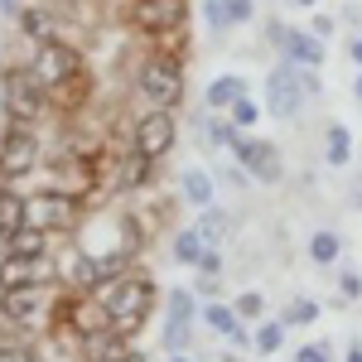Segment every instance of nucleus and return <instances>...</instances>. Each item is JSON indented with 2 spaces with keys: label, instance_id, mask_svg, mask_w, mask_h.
Returning a JSON list of instances; mask_svg holds the SVG:
<instances>
[{
  "label": "nucleus",
  "instance_id": "f257e3e1",
  "mask_svg": "<svg viewBox=\"0 0 362 362\" xmlns=\"http://www.w3.org/2000/svg\"><path fill=\"white\" fill-rule=\"evenodd\" d=\"M34 78L49 87V102L58 107H78L87 97V68H83V54L68 49L63 39H49V44H34V58H29Z\"/></svg>",
  "mask_w": 362,
  "mask_h": 362
},
{
  "label": "nucleus",
  "instance_id": "f03ea898",
  "mask_svg": "<svg viewBox=\"0 0 362 362\" xmlns=\"http://www.w3.org/2000/svg\"><path fill=\"white\" fill-rule=\"evenodd\" d=\"M107 309H112V329H121V334L131 338L140 334V324L150 319V309H155V280L150 276H121L107 285Z\"/></svg>",
  "mask_w": 362,
  "mask_h": 362
},
{
  "label": "nucleus",
  "instance_id": "7ed1b4c3",
  "mask_svg": "<svg viewBox=\"0 0 362 362\" xmlns=\"http://www.w3.org/2000/svg\"><path fill=\"white\" fill-rule=\"evenodd\" d=\"M0 107L10 121H25L34 126L44 107H49V87L34 78V68H5V78H0Z\"/></svg>",
  "mask_w": 362,
  "mask_h": 362
},
{
  "label": "nucleus",
  "instance_id": "20e7f679",
  "mask_svg": "<svg viewBox=\"0 0 362 362\" xmlns=\"http://www.w3.org/2000/svg\"><path fill=\"white\" fill-rule=\"evenodd\" d=\"M140 97L150 102V107H165V112H174L179 102H184V68H179V58L169 54H150L145 58V68H140Z\"/></svg>",
  "mask_w": 362,
  "mask_h": 362
},
{
  "label": "nucleus",
  "instance_id": "39448f33",
  "mask_svg": "<svg viewBox=\"0 0 362 362\" xmlns=\"http://www.w3.org/2000/svg\"><path fill=\"white\" fill-rule=\"evenodd\" d=\"M39 165V136L29 131L25 121H10V131L0 136V189L29 179Z\"/></svg>",
  "mask_w": 362,
  "mask_h": 362
},
{
  "label": "nucleus",
  "instance_id": "423d86ee",
  "mask_svg": "<svg viewBox=\"0 0 362 362\" xmlns=\"http://www.w3.org/2000/svg\"><path fill=\"white\" fill-rule=\"evenodd\" d=\"M305 97H309V83H305V73H300V63H276L271 68V78H266V112L271 116H295L300 107H305Z\"/></svg>",
  "mask_w": 362,
  "mask_h": 362
},
{
  "label": "nucleus",
  "instance_id": "0eeeda50",
  "mask_svg": "<svg viewBox=\"0 0 362 362\" xmlns=\"http://www.w3.org/2000/svg\"><path fill=\"white\" fill-rule=\"evenodd\" d=\"M189 20V0H131V25L150 39H169Z\"/></svg>",
  "mask_w": 362,
  "mask_h": 362
},
{
  "label": "nucleus",
  "instance_id": "6e6552de",
  "mask_svg": "<svg viewBox=\"0 0 362 362\" xmlns=\"http://www.w3.org/2000/svg\"><path fill=\"white\" fill-rule=\"evenodd\" d=\"M174 140H179V121H174V112H165V107H150V112L140 116L136 136H131V145H136L145 160H165L169 150H174Z\"/></svg>",
  "mask_w": 362,
  "mask_h": 362
},
{
  "label": "nucleus",
  "instance_id": "1a4fd4ad",
  "mask_svg": "<svg viewBox=\"0 0 362 362\" xmlns=\"http://www.w3.org/2000/svg\"><path fill=\"white\" fill-rule=\"evenodd\" d=\"M78 198L63 194V189H44V194L29 198V227H44V232H68L78 223Z\"/></svg>",
  "mask_w": 362,
  "mask_h": 362
},
{
  "label": "nucleus",
  "instance_id": "9d476101",
  "mask_svg": "<svg viewBox=\"0 0 362 362\" xmlns=\"http://www.w3.org/2000/svg\"><path fill=\"white\" fill-rule=\"evenodd\" d=\"M232 155H237V165L247 169L256 184H276L280 179V150L271 140H256V136H237L232 145Z\"/></svg>",
  "mask_w": 362,
  "mask_h": 362
},
{
  "label": "nucleus",
  "instance_id": "9b49d317",
  "mask_svg": "<svg viewBox=\"0 0 362 362\" xmlns=\"http://www.w3.org/2000/svg\"><path fill=\"white\" fill-rule=\"evenodd\" d=\"M49 276H54L49 251H44V256H20V251H5V256H0V290H15V285H49Z\"/></svg>",
  "mask_w": 362,
  "mask_h": 362
},
{
  "label": "nucleus",
  "instance_id": "f8f14e48",
  "mask_svg": "<svg viewBox=\"0 0 362 362\" xmlns=\"http://www.w3.org/2000/svg\"><path fill=\"white\" fill-rule=\"evenodd\" d=\"M271 44H276L290 63H300V68H319V63H324V39H319L314 29L276 25V29H271Z\"/></svg>",
  "mask_w": 362,
  "mask_h": 362
},
{
  "label": "nucleus",
  "instance_id": "ddd939ff",
  "mask_svg": "<svg viewBox=\"0 0 362 362\" xmlns=\"http://www.w3.org/2000/svg\"><path fill=\"white\" fill-rule=\"evenodd\" d=\"M39 305H44V285H15V290H0V319H5V324H25Z\"/></svg>",
  "mask_w": 362,
  "mask_h": 362
},
{
  "label": "nucleus",
  "instance_id": "4468645a",
  "mask_svg": "<svg viewBox=\"0 0 362 362\" xmlns=\"http://www.w3.org/2000/svg\"><path fill=\"white\" fill-rule=\"evenodd\" d=\"M25 227H29V198L0 189V242H15Z\"/></svg>",
  "mask_w": 362,
  "mask_h": 362
},
{
  "label": "nucleus",
  "instance_id": "2eb2a0df",
  "mask_svg": "<svg viewBox=\"0 0 362 362\" xmlns=\"http://www.w3.org/2000/svg\"><path fill=\"white\" fill-rule=\"evenodd\" d=\"M68 285L78 290V295H97L107 276H102V256H73V266H68Z\"/></svg>",
  "mask_w": 362,
  "mask_h": 362
},
{
  "label": "nucleus",
  "instance_id": "dca6fc26",
  "mask_svg": "<svg viewBox=\"0 0 362 362\" xmlns=\"http://www.w3.org/2000/svg\"><path fill=\"white\" fill-rule=\"evenodd\" d=\"M83 358L87 362H116V358H126V334H121V329H102V334L83 338Z\"/></svg>",
  "mask_w": 362,
  "mask_h": 362
},
{
  "label": "nucleus",
  "instance_id": "f3484780",
  "mask_svg": "<svg viewBox=\"0 0 362 362\" xmlns=\"http://www.w3.org/2000/svg\"><path fill=\"white\" fill-rule=\"evenodd\" d=\"M324 160H329V165L334 169H348L353 165V136H348V126H329V131H324Z\"/></svg>",
  "mask_w": 362,
  "mask_h": 362
},
{
  "label": "nucleus",
  "instance_id": "a211bd4d",
  "mask_svg": "<svg viewBox=\"0 0 362 362\" xmlns=\"http://www.w3.org/2000/svg\"><path fill=\"white\" fill-rule=\"evenodd\" d=\"M198 232H203L213 247H223L227 237H232V218H227L223 208H198Z\"/></svg>",
  "mask_w": 362,
  "mask_h": 362
},
{
  "label": "nucleus",
  "instance_id": "6ab92c4d",
  "mask_svg": "<svg viewBox=\"0 0 362 362\" xmlns=\"http://www.w3.org/2000/svg\"><path fill=\"white\" fill-rule=\"evenodd\" d=\"M150 165H155V160H145L136 145H131V155L121 160V169H116V184H121V189H140V184L150 179Z\"/></svg>",
  "mask_w": 362,
  "mask_h": 362
},
{
  "label": "nucleus",
  "instance_id": "aec40b11",
  "mask_svg": "<svg viewBox=\"0 0 362 362\" xmlns=\"http://www.w3.org/2000/svg\"><path fill=\"white\" fill-rule=\"evenodd\" d=\"M184 198L194 208H213V174L208 169H184Z\"/></svg>",
  "mask_w": 362,
  "mask_h": 362
},
{
  "label": "nucleus",
  "instance_id": "412c9836",
  "mask_svg": "<svg viewBox=\"0 0 362 362\" xmlns=\"http://www.w3.org/2000/svg\"><path fill=\"white\" fill-rule=\"evenodd\" d=\"M208 247H213V242H208L198 227H189V232H179V237H174V256H179L184 266H198V261L208 256Z\"/></svg>",
  "mask_w": 362,
  "mask_h": 362
},
{
  "label": "nucleus",
  "instance_id": "4be33fe9",
  "mask_svg": "<svg viewBox=\"0 0 362 362\" xmlns=\"http://www.w3.org/2000/svg\"><path fill=\"white\" fill-rule=\"evenodd\" d=\"M203 324L213 329V334H223V338H232L242 324H237V309H227V305H218V300H208L203 305Z\"/></svg>",
  "mask_w": 362,
  "mask_h": 362
},
{
  "label": "nucleus",
  "instance_id": "5701e85b",
  "mask_svg": "<svg viewBox=\"0 0 362 362\" xmlns=\"http://www.w3.org/2000/svg\"><path fill=\"white\" fill-rule=\"evenodd\" d=\"M338 251H343V242H338V232H329V227L309 237V261H314V266H329V261H338Z\"/></svg>",
  "mask_w": 362,
  "mask_h": 362
},
{
  "label": "nucleus",
  "instance_id": "b1692460",
  "mask_svg": "<svg viewBox=\"0 0 362 362\" xmlns=\"http://www.w3.org/2000/svg\"><path fill=\"white\" fill-rule=\"evenodd\" d=\"M242 92H247V87H242V78L223 73V78H213V83H208V107H232Z\"/></svg>",
  "mask_w": 362,
  "mask_h": 362
},
{
  "label": "nucleus",
  "instance_id": "393cba45",
  "mask_svg": "<svg viewBox=\"0 0 362 362\" xmlns=\"http://www.w3.org/2000/svg\"><path fill=\"white\" fill-rule=\"evenodd\" d=\"M20 29H25L34 44H49V39H54V20H49L44 10H34V5H29V10H20Z\"/></svg>",
  "mask_w": 362,
  "mask_h": 362
},
{
  "label": "nucleus",
  "instance_id": "a878e982",
  "mask_svg": "<svg viewBox=\"0 0 362 362\" xmlns=\"http://www.w3.org/2000/svg\"><path fill=\"white\" fill-rule=\"evenodd\" d=\"M285 329H290L285 319H280V324H261V329H256V338H251V348H256L261 358H271V353H280V343H285Z\"/></svg>",
  "mask_w": 362,
  "mask_h": 362
},
{
  "label": "nucleus",
  "instance_id": "bb28decb",
  "mask_svg": "<svg viewBox=\"0 0 362 362\" xmlns=\"http://www.w3.org/2000/svg\"><path fill=\"white\" fill-rule=\"evenodd\" d=\"M189 338H194V319H169L165 334H160V343H165V353H184Z\"/></svg>",
  "mask_w": 362,
  "mask_h": 362
},
{
  "label": "nucleus",
  "instance_id": "cd10ccee",
  "mask_svg": "<svg viewBox=\"0 0 362 362\" xmlns=\"http://www.w3.org/2000/svg\"><path fill=\"white\" fill-rule=\"evenodd\" d=\"M5 247L20 251V256H44V251H49V232H44V227H25V232H20L15 242H5Z\"/></svg>",
  "mask_w": 362,
  "mask_h": 362
},
{
  "label": "nucleus",
  "instance_id": "c85d7f7f",
  "mask_svg": "<svg viewBox=\"0 0 362 362\" xmlns=\"http://www.w3.org/2000/svg\"><path fill=\"white\" fill-rule=\"evenodd\" d=\"M203 140H208L213 150H232V145H237V126H232V121H203Z\"/></svg>",
  "mask_w": 362,
  "mask_h": 362
},
{
  "label": "nucleus",
  "instance_id": "c756f323",
  "mask_svg": "<svg viewBox=\"0 0 362 362\" xmlns=\"http://www.w3.org/2000/svg\"><path fill=\"white\" fill-rule=\"evenodd\" d=\"M314 319H319V300H305V295L290 300V309H285V324H290V329H305Z\"/></svg>",
  "mask_w": 362,
  "mask_h": 362
},
{
  "label": "nucleus",
  "instance_id": "7c9ffc66",
  "mask_svg": "<svg viewBox=\"0 0 362 362\" xmlns=\"http://www.w3.org/2000/svg\"><path fill=\"white\" fill-rule=\"evenodd\" d=\"M227 112H232V126H237V131H251V126H256V121H261V107H256V102H251L247 92H242V97H237V102H232V107H227Z\"/></svg>",
  "mask_w": 362,
  "mask_h": 362
},
{
  "label": "nucleus",
  "instance_id": "2f4dec72",
  "mask_svg": "<svg viewBox=\"0 0 362 362\" xmlns=\"http://www.w3.org/2000/svg\"><path fill=\"white\" fill-rule=\"evenodd\" d=\"M165 305H169V319H194V295H189L184 285H174V290H169Z\"/></svg>",
  "mask_w": 362,
  "mask_h": 362
},
{
  "label": "nucleus",
  "instance_id": "473e14b6",
  "mask_svg": "<svg viewBox=\"0 0 362 362\" xmlns=\"http://www.w3.org/2000/svg\"><path fill=\"white\" fill-rule=\"evenodd\" d=\"M237 319H261V314H266V295H261V290H247V295H237Z\"/></svg>",
  "mask_w": 362,
  "mask_h": 362
},
{
  "label": "nucleus",
  "instance_id": "72a5a7b5",
  "mask_svg": "<svg viewBox=\"0 0 362 362\" xmlns=\"http://www.w3.org/2000/svg\"><path fill=\"white\" fill-rule=\"evenodd\" d=\"M203 20H208V29H213V34H223V29L232 25V15H227L223 0H208V5H203Z\"/></svg>",
  "mask_w": 362,
  "mask_h": 362
},
{
  "label": "nucleus",
  "instance_id": "f704fd0d",
  "mask_svg": "<svg viewBox=\"0 0 362 362\" xmlns=\"http://www.w3.org/2000/svg\"><path fill=\"white\" fill-rule=\"evenodd\" d=\"M338 295H343V300H362V276L358 271H343V276H338Z\"/></svg>",
  "mask_w": 362,
  "mask_h": 362
},
{
  "label": "nucleus",
  "instance_id": "c9c22d12",
  "mask_svg": "<svg viewBox=\"0 0 362 362\" xmlns=\"http://www.w3.org/2000/svg\"><path fill=\"white\" fill-rule=\"evenodd\" d=\"M295 362H334V358H329V343H305L295 353Z\"/></svg>",
  "mask_w": 362,
  "mask_h": 362
},
{
  "label": "nucleus",
  "instance_id": "e433bc0d",
  "mask_svg": "<svg viewBox=\"0 0 362 362\" xmlns=\"http://www.w3.org/2000/svg\"><path fill=\"white\" fill-rule=\"evenodd\" d=\"M0 362H34V353L25 343H0Z\"/></svg>",
  "mask_w": 362,
  "mask_h": 362
},
{
  "label": "nucleus",
  "instance_id": "4c0bfd02",
  "mask_svg": "<svg viewBox=\"0 0 362 362\" xmlns=\"http://www.w3.org/2000/svg\"><path fill=\"white\" fill-rule=\"evenodd\" d=\"M227 15H232V25H247L251 20V0H223Z\"/></svg>",
  "mask_w": 362,
  "mask_h": 362
},
{
  "label": "nucleus",
  "instance_id": "58836bf2",
  "mask_svg": "<svg viewBox=\"0 0 362 362\" xmlns=\"http://www.w3.org/2000/svg\"><path fill=\"white\" fill-rule=\"evenodd\" d=\"M198 271H203V276H218V271H223V256H218V247H208V256L198 261Z\"/></svg>",
  "mask_w": 362,
  "mask_h": 362
},
{
  "label": "nucleus",
  "instance_id": "ea45409f",
  "mask_svg": "<svg viewBox=\"0 0 362 362\" xmlns=\"http://www.w3.org/2000/svg\"><path fill=\"white\" fill-rule=\"evenodd\" d=\"M198 295H203V300H218V295H223V280H218V276H203V280H198Z\"/></svg>",
  "mask_w": 362,
  "mask_h": 362
},
{
  "label": "nucleus",
  "instance_id": "a19ab883",
  "mask_svg": "<svg viewBox=\"0 0 362 362\" xmlns=\"http://www.w3.org/2000/svg\"><path fill=\"white\" fill-rule=\"evenodd\" d=\"M314 34H319V39H324V34H334V20H329V15H319V20H314Z\"/></svg>",
  "mask_w": 362,
  "mask_h": 362
},
{
  "label": "nucleus",
  "instance_id": "79ce46f5",
  "mask_svg": "<svg viewBox=\"0 0 362 362\" xmlns=\"http://www.w3.org/2000/svg\"><path fill=\"white\" fill-rule=\"evenodd\" d=\"M348 54H353V63H358V68H362V34H358V39H353V44H348Z\"/></svg>",
  "mask_w": 362,
  "mask_h": 362
},
{
  "label": "nucleus",
  "instance_id": "37998d69",
  "mask_svg": "<svg viewBox=\"0 0 362 362\" xmlns=\"http://www.w3.org/2000/svg\"><path fill=\"white\" fill-rule=\"evenodd\" d=\"M0 15H20V5L15 0H0Z\"/></svg>",
  "mask_w": 362,
  "mask_h": 362
},
{
  "label": "nucleus",
  "instance_id": "c03bdc74",
  "mask_svg": "<svg viewBox=\"0 0 362 362\" xmlns=\"http://www.w3.org/2000/svg\"><path fill=\"white\" fill-rule=\"evenodd\" d=\"M343 362H362V343H353V348H348V358Z\"/></svg>",
  "mask_w": 362,
  "mask_h": 362
},
{
  "label": "nucleus",
  "instance_id": "a18cd8bd",
  "mask_svg": "<svg viewBox=\"0 0 362 362\" xmlns=\"http://www.w3.org/2000/svg\"><path fill=\"white\" fill-rule=\"evenodd\" d=\"M290 5H295V10H314L319 0H290Z\"/></svg>",
  "mask_w": 362,
  "mask_h": 362
},
{
  "label": "nucleus",
  "instance_id": "49530a36",
  "mask_svg": "<svg viewBox=\"0 0 362 362\" xmlns=\"http://www.w3.org/2000/svg\"><path fill=\"white\" fill-rule=\"evenodd\" d=\"M169 362H194V358L189 353H169Z\"/></svg>",
  "mask_w": 362,
  "mask_h": 362
},
{
  "label": "nucleus",
  "instance_id": "de8ad7c7",
  "mask_svg": "<svg viewBox=\"0 0 362 362\" xmlns=\"http://www.w3.org/2000/svg\"><path fill=\"white\" fill-rule=\"evenodd\" d=\"M353 97H358V102H362V73H358V83H353Z\"/></svg>",
  "mask_w": 362,
  "mask_h": 362
},
{
  "label": "nucleus",
  "instance_id": "09e8293b",
  "mask_svg": "<svg viewBox=\"0 0 362 362\" xmlns=\"http://www.w3.org/2000/svg\"><path fill=\"white\" fill-rule=\"evenodd\" d=\"M116 362H145V358H140V353H126V358H116Z\"/></svg>",
  "mask_w": 362,
  "mask_h": 362
},
{
  "label": "nucleus",
  "instance_id": "8fccbe9b",
  "mask_svg": "<svg viewBox=\"0 0 362 362\" xmlns=\"http://www.w3.org/2000/svg\"><path fill=\"white\" fill-rule=\"evenodd\" d=\"M353 208H358V213H362V189H358V194H353Z\"/></svg>",
  "mask_w": 362,
  "mask_h": 362
},
{
  "label": "nucleus",
  "instance_id": "3c124183",
  "mask_svg": "<svg viewBox=\"0 0 362 362\" xmlns=\"http://www.w3.org/2000/svg\"><path fill=\"white\" fill-rule=\"evenodd\" d=\"M227 362H242V358H227Z\"/></svg>",
  "mask_w": 362,
  "mask_h": 362
}]
</instances>
